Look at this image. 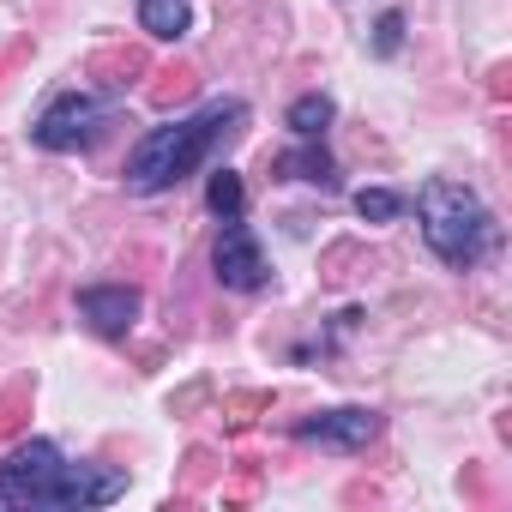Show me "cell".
Returning a JSON list of instances; mask_svg holds the SVG:
<instances>
[{
	"instance_id": "6da1fadb",
	"label": "cell",
	"mask_w": 512,
	"mask_h": 512,
	"mask_svg": "<svg viewBox=\"0 0 512 512\" xmlns=\"http://www.w3.org/2000/svg\"><path fill=\"white\" fill-rule=\"evenodd\" d=\"M127 476L97 464H61L49 440H19L0 464V506H109L121 500Z\"/></svg>"
},
{
	"instance_id": "7a4b0ae2",
	"label": "cell",
	"mask_w": 512,
	"mask_h": 512,
	"mask_svg": "<svg viewBox=\"0 0 512 512\" xmlns=\"http://www.w3.org/2000/svg\"><path fill=\"white\" fill-rule=\"evenodd\" d=\"M241 121H247L241 103H211V109L193 115V121L151 127V133L133 145V157H127V187H133V193H163V187H175V181L193 175Z\"/></svg>"
},
{
	"instance_id": "3957f363",
	"label": "cell",
	"mask_w": 512,
	"mask_h": 512,
	"mask_svg": "<svg viewBox=\"0 0 512 512\" xmlns=\"http://www.w3.org/2000/svg\"><path fill=\"white\" fill-rule=\"evenodd\" d=\"M416 217H422V235H428V247L440 253V260L452 266V272H470L482 253L494 247V211L470 193V187H458V181H428L422 193H416Z\"/></svg>"
},
{
	"instance_id": "277c9868",
	"label": "cell",
	"mask_w": 512,
	"mask_h": 512,
	"mask_svg": "<svg viewBox=\"0 0 512 512\" xmlns=\"http://www.w3.org/2000/svg\"><path fill=\"white\" fill-rule=\"evenodd\" d=\"M115 97H103V91H67V97H55L43 115H37V127H31V139L43 145V151H85V145H97L109 127H115Z\"/></svg>"
},
{
	"instance_id": "5b68a950",
	"label": "cell",
	"mask_w": 512,
	"mask_h": 512,
	"mask_svg": "<svg viewBox=\"0 0 512 512\" xmlns=\"http://www.w3.org/2000/svg\"><path fill=\"white\" fill-rule=\"evenodd\" d=\"M211 272H217L223 290H266L272 284L266 253H260V241H253V229L241 217H223L217 247H211Z\"/></svg>"
},
{
	"instance_id": "8992f818",
	"label": "cell",
	"mask_w": 512,
	"mask_h": 512,
	"mask_svg": "<svg viewBox=\"0 0 512 512\" xmlns=\"http://www.w3.org/2000/svg\"><path fill=\"white\" fill-rule=\"evenodd\" d=\"M139 290L133 284H91V290H79V314L103 332V338H127L133 332V320H139Z\"/></svg>"
},
{
	"instance_id": "52a82bcc",
	"label": "cell",
	"mask_w": 512,
	"mask_h": 512,
	"mask_svg": "<svg viewBox=\"0 0 512 512\" xmlns=\"http://www.w3.org/2000/svg\"><path fill=\"white\" fill-rule=\"evenodd\" d=\"M296 434L314 446H332V452H362L380 434V416L374 410H326V416H308Z\"/></svg>"
},
{
	"instance_id": "ba28073f",
	"label": "cell",
	"mask_w": 512,
	"mask_h": 512,
	"mask_svg": "<svg viewBox=\"0 0 512 512\" xmlns=\"http://www.w3.org/2000/svg\"><path fill=\"white\" fill-rule=\"evenodd\" d=\"M278 175H290V181H314V187H338V175H332V157H326V145H302V151H284L278 163H272Z\"/></svg>"
},
{
	"instance_id": "9c48e42d",
	"label": "cell",
	"mask_w": 512,
	"mask_h": 512,
	"mask_svg": "<svg viewBox=\"0 0 512 512\" xmlns=\"http://www.w3.org/2000/svg\"><path fill=\"white\" fill-rule=\"evenodd\" d=\"M145 67H151V61H145V49H103V55H91V79H103L109 91L133 85Z\"/></svg>"
},
{
	"instance_id": "30bf717a",
	"label": "cell",
	"mask_w": 512,
	"mask_h": 512,
	"mask_svg": "<svg viewBox=\"0 0 512 512\" xmlns=\"http://www.w3.org/2000/svg\"><path fill=\"white\" fill-rule=\"evenodd\" d=\"M139 25L163 43H175L187 31V0H139Z\"/></svg>"
},
{
	"instance_id": "8fae6325",
	"label": "cell",
	"mask_w": 512,
	"mask_h": 512,
	"mask_svg": "<svg viewBox=\"0 0 512 512\" xmlns=\"http://www.w3.org/2000/svg\"><path fill=\"white\" fill-rule=\"evenodd\" d=\"M332 97H320V91H308V97H296L290 103V127H296V139H320L326 127H332Z\"/></svg>"
},
{
	"instance_id": "7c38bea8",
	"label": "cell",
	"mask_w": 512,
	"mask_h": 512,
	"mask_svg": "<svg viewBox=\"0 0 512 512\" xmlns=\"http://www.w3.org/2000/svg\"><path fill=\"white\" fill-rule=\"evenodd\" d=\"M193 91H199V73H193V67H163L157 85H151V109H175V103H187Z\"/></svg>"
},
{
	"instance_id": "4fadbf2b",
	"label": "cell",
	"mask_w": 512,
	"mask_h": 512,
	"mask_svg": "<svg viewBox=\"0 0 512 512\" xmlns=\"http://www.w3.org/2000/svg\"><path fill=\"white\" fill-rule=\"evenodd\" d=\"M205 205H211L217 217H241V205H247L241 175H235V169H217V175H211V187H205Z\"/></svg>"
},
{
	"instance_id": "5bb4252c",
	"label": "cell",
	"mask_w": 512,
	"mask_h": 512,
	"mask_svg": "<svg viewBox=\"0 0 512 512\" xmlns=\"http://www.w3.org/2000/svg\"><path fill=\"white\" fill-rule=\"evenodd\" d=\"M356 211H362L368 223H392V217H404V193H392V187H362V193H356Z\"/></svg>"
},
{
	"instance_id": "9a60e30c",
	"label": "cell",
	"mask_w": 512,
	"mask_h": 512,
	"mask_svg": "<svg viewBox=\"0 0 512 512\" xmlns=\"http://www.w3.org/2000/svg\"><path fill=\"white\" fill-rule=\"evenodd\" d=\"M31 416V386H7L0 392V440H13Z\"/></svg>"
},
{
	"instance_id": "2e32d148",
	"label": "cell",
	"mask_w": 512,
	"mask_h": 512,
	"mask_svg": "<svg viewBox=\"0 0 512 512\" xmlns=\"http://www.w3.org/2000/svg\"><path fill=\"white\" fill-rule=\"evenodd\" d=\"M260 410H272V392H235L223 404V422L229 428H253V416H260Z\"/></svg>"
},
{
	"instance_id": "e0dca14e",
	"label": "cell",
	"mask_w": 512,
	"mask_h": 512,
	"mask_svg": "<svg viewBox=\"0 0 512 512\" xmlns=\"http://www.w3.org/2000/svg\"><path fill=\"white\" fill-rule=\"evenodd\" d=\"M398 43H404V13H380V25H374V49H380V55H398Z\"/></svg>"
},
{
	"instance_id": "ac0fdd59",
	"label": "cell",
	"mask_w": 512,
	"mask_h": 512,
	"mask_svg": "<svg viewBox=\"0 0 512 512\" xmlns=\"http://www.w3.org/2000/svg\"><path fill=\"white\" fill-rule=\"evenodd\" d=\"M211 470H217V464H211V452H205V446H199V452H187V482H205Z\"/></svg>"
}]
</instances>
